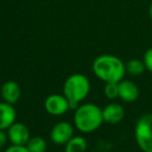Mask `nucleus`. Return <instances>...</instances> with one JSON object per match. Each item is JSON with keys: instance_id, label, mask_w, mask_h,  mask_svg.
Instances as JSON below:
<instances>
[{"instance_id": "nucleus-1", "label": "nucleus", "mask_w": 152, "mask_h": 152, "mask_svg": "<svg viewBox=\"0 0 152 152\" xmlns=\"http://www.w3.org/2000/svg\"><path fill=\"white\" fill-rule=\"evenodd\" d=\"M92 69L97 78L104 83H119L126 74L125 64L120 57L113 54H101L94 59Z\"/></svg>"}, {"instance_id": "nucleus-2", "label": "nucleus", "mask_w": 152, "mask_h": 152, "mask_svg": "<svg viewBox=\"0 0 152 152\" xmlns=\"http://www.w3.org/2000/svg\"><path fill=\"white\" fill-rule=\"evenodd\" d=\"M74 127L83 133H91L100 128L103 121L102 108L95 103H80L75 107Z\"/></svg>"}, {"instance_id": "nucleus-3", "label": "nucleus", "mask_w": 152, "mask_h": 152, "mask_svg": "<svg viewBox=\"0 0 152 152\" xmlns=\"http://www.w3.org/2000/svg\"><path fill=\"white\" fill-rule=\"evenodd\" d=\"M91 83L88 76L81 73L72 74L65 80L63 94L69 100L72 108L78 106L90 94Z\"/></svg>"}, {"instance_id": "nucleus-4", "label": "nucleus", "mask_w": 152, "mask_h": 152, "mask_svg": "<svg viewBox=\"0 0 152 152\" xmlns=\"http://www.w3.org/2000/svg\"><path fill=\"white\" fill-rule=\"evenodd\" d=\"M134 137L137 146L144 152H152V114H144L134 126Z\"/></svg>"}, {"instance_id": "nucleus-5", "label": "nucleus", "mask_w": 152, "mask_h": 152, "mask_svg": "<svg viewBox=\"0 0 152 152\" xmlns=\"http://www.w3.org/2000/svg\"><path fill=\"white\" fill-rule=\"evenodd\" d=\"M44 107L49 115L59 117L67 114L72 106L64 94H51L45 99Z\"/></svg>"}, {"instance_id": "nucleus-6", "label": "nucleus", "mask_w": 152, "mask_h": 152, "mask_svg": "<svg viewBox=\"0 0 152 152\" xmlns=\"http://www.w3.org/2000/svg\"><path fill=\"white\" fill-rule=\"evenodd\" d=\"M74 135V126L67 121H59L50 131V140L55 145H66Z\"/></svg>"}, {"instance_id": "nucleus-7", "label": "nucleus", "mask_w": 152, "mask_h": 152, "mask_svg": "<svg viewBox=\"0 0 152 152\" xmlns=\"http://www.w3.org/2000/svg\"><path fill=\"white\" fill-rule=\"evenodd\" d=\"M7 132L9 137V142L12 145L25 146L30 139V132L27 126L17 121L9 127Z\"/></svg>"}, {"instance_id": "nucleus-8", "label": "nucleus", "mask_w": 152, "mask_h": 152, "mask_svg": "<svg viewBox=\"0 0 152 152\" xmlns=\"http://www.w3.org/2000/svg\"><path fill=\"white\" fill-rule=\"evenodd\" d=\"M118 98L127 103L137 101L140 97L139 87L133 81L126 79H123L118 83Z\"/></svg>"}, {"instance_id": "nucleus-9", "label": "nucleus", "mask_w": 152, "mask_h": 152, "mask_svg": "<svg viewBox=\"0 0 152 152\" xmlns=\"http://www.w3.org/2000/svg\"><path fill=\"white\" fill-rule=\"evenodd\" d=\"M103 121L108 124H118L124 119L125 110L122 104L112 102L102 108Z\"/></svg>"}, {"instance_id": "nucleus-10", "label": "nucleus", "mask_w": 152, "mask_h": 152, "mask_svg": "<svg viewBox=\"0 0 152 152\" xmlns=\"http://www.w3.org/2000/svg\"><path fill=\"white\" fill-rule=\"evenodd\" d=\"M0 93H1V97H2L3 101L15 105L19 101L22 92L21 87L17 81L7 80L2 85Z\"/></svg>"}, {"instance_id": "nucleus-11", "label": "nucleus", "mask_w": 152, "mask_h": 152, "mask_svg": "<svg viewBox=\"0 0 152 152\" xmlns=\"http://www.w3.org/2000/svg\"><path fill=\"white\" fill-rule=\"evenodd\" d=\"M17 112L13 104L0 102V130H7L12 124L16 122Z\"/></svg>"}, {"instance_id": "nucleus-12", "label": "nucleus", "mask_w": 152, "mask_h": 152, "mask_svg": "<svg viewBox=\"0 0 152 152\" xmlns=\"http://www.w3.org/2000/svg\"><path fill=\"white\" fill-rule=\"evenodd\" d=\"M88 142L85 137L73 135L65 145V152H86Z\"/></svg>"}, {"instance_id": "nucleus-13", "label": "nucleus", "mask_w": 152, "mask_h": 152, "mask_svg": "<svg viewBox=\"0 0 152 152\" xmlns=\"http://www.w3.org/2000/svg\"><path fill=\"white\" fill-rule=\"evenodd\" d=\"M125 69H126V73H128L129 75H132V76L142 75L146 71V67L144 61L137 58L129 59L125 64Z\"/></svg>"}, {"instance_id": "nucleus-14", "label": "nucleus", "mask_w": 152, "mask_h": 152, "mask_svg": "<svg viewBox=\"0 0 152 152\" xmlns=\"http://www.w3.org/2000/svg\"><path fill=\"white\" fill-rule=\"evenodd\" d=\"M25 146L29 152H46L47 150L46 140L40 135L30 137L29 141L27 142Z\"/></svg>"}, {"instance_id": "nucleus-15", "label": "nucleus", "mask_w": 152, "mask_h": 152, "mask_svg": "<svg viewBox=\"0 0 152 152\" xmlns=\"http://www.w3.org/2000/svg\"><path fill=\"white\" fill-rule=\"evenodd\" d=\"M103 93L107 99L114 100L116 98H118V83H105L103 88Z\"/></svg>"}, {"instance_id": "nucleus-16", "label": "nucleus", "mask_w": 152, "mask_h": 152, "mask_svg": "<svg viewBox=\"0 0 152 152\" xmlns=\"http://www.w3.org/2000/svg\"><path fill=\"white\" fill-rule=\"evenodd\" d=\"M143 61L145 64L146 70L152 73V48H149L143 56Z\"/></svg>"}, {"instance_id": "nucleus-17", "label": "nucleus", "mask_w": 152, "mask_h": 152, "mask_svg": "<svg viewBox=\"0 0 152 152\" xmlns=\"http://www.w3.org/2000/svg\"><path fill=\"white\" fill-rule=\"evenodd\" d=\"M3 152H29L26 148V146H18V145H11Z\"/></svg>"}, {"instance_id": "nucleus-18", "label": "nucleus", "mask_w": 152, "mask_h": 152, "mask_svg": "<svg viewBox=\"0 0 152 152\" xmlns=\"http://www.w3.org/2000/svg\"><path fill=\"white\" fill-rule=\"evenodd\" d=\"M9 142L7 130H0V148H3Z\"/></svg>"}, {"instance_id": "nucleus-19", "label": "nucleus", "mask_w": 152, "mask_h": 152, "mask_svg": "<svg viewBox=\"0 0 152 152\" xmlns=\"http://www.w3.org/2000/svg\"><path fill=\"white\" fill-rule=\"evenodd\" d=\"M149 17L152 20V2L150 3V7H149Z\"/></svg>"}, {"instance_id": "nucleus-20", "label": "nucleus", "mask_w": 152, "mask_h": 152, "mask_svg": "<svg viewBox=\"0 0 152 152\" xmlns=\"http://www.w3.org/2000/svg\"><path fill=\"white\" fill-rule=\"evenodd\" d=\"M0 150H1V148H0ZM0 152H1V151H0Z\"/></svg>"}]
</instances>
